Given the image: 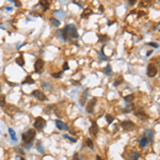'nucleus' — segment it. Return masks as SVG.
<instances>
[{"instance_id": "f257e3e1", "label": "nucleus", "mask_w": 160, "mask_h": 160, "mask_svg": "<svg viewBox=\"0 0 160 160\" xmlns=\"http://www.w3.org/2000/svg\"><path fill=\"white\" fill-rule=\"evenodd\" d=\"M35 138V129H29L27 132H25L22 135V140L25 143H31L33 139Z\"/></svg>"}, {"instance_id": "f03ea898", "label": "nucleus", "mask_w": 160, "mask_h": 160, "mask_svg": "<svg viewBox=\"0 0 160 160\" xmlns=\"http://www.w3.org/2000/svg\"><path fill=\"white\" fill-rule=\"evenodd\" d=\"M66 30H67V36H70L73 39L78 37V32H77V29L75 28V26H73V25L66 26Z\"/></svg>"}, {"instance_id": "7ed1b4c3", "label": "nucleus", "mask_w": 160, "mask_h": 160, "mask_svg": "<svg viewBox=\"0 0 160 160\" xmlns=\"http://www.w3.org/2000/svg\"><path fill=\"white\" fill-rule=\"evenodd\" d=\"M45 125H46V122H45V120H44L43 117L39 116V117L35 119V122H34V128H35V129L42 130Z\"/></svg>"}, {"instance_id": "20e7f679", "label": "nucleus", "mask_w": 160, "mask_h": 160, "mask_svg": "<svg viewBox=\"0 0 160 160\" xmlns=\"http://www.w3.org/2000/svg\"><path fill=\"white\" fill-rule=\"evenodd\" d=\"M158 73V69H157V66L154 64V63H149L148 66H147V75L149 77H155Z\"/></svg>"}, {"instance_id": "39448f33", "label": "nucleus", "mask_w": 160, "mask_h": 160, "mask_svg": "<svg viewBox=\"0 0 160 160\" xmlns=\"http://www.w3.org/2000/svg\"><path fill=\"white\" fill-rule=\"evenodd\" d=\"M43 67H44V61H43L42 59H37V60L35 61V63H34V69H35V73H37V74L42 73Z\"/></svg>"}, {"instance_id": "423d86ee", "label": "nucleus", "mask_w": 160, "mask_h": 160, "mask_svg": "<svg viewBox=\"0 0 160 160\" xmlns=\"http://www.w3.org/2000/svg\"><path fill=\"white\" fill-rule=\"evenodd\" d=\"M97 102V99L94 97V98H92L89 102H88V105H87V112L88 113H93L94 112V107H95V103Z\"/></svg>"}, {"instance_id": "0eeeda50", "label": "nucleus", "mask_w": 160, "mask_h": 160, "mask_svg": "<svg viewBox=\"0 0 160 160\" xmlns=\"http://www.w3.org/2000/svg\"><path fill=\"white\" fill-rule=\"evenodd\" d=\"M122 127L125 129V130H132L133 128H135V124H133L131 121H124V122H122Z\"/></svg>"}, {"instance_id": "6e6552de", "label": "nucleus", "mask_w": 160, "mask_h": 160, "mask_svg": "<svg viewBox=\"0 0 160 160\" xmlns=\"http://www.w3.org/2000/svg\"><path fill=\"white\" fill-rule=\"evenodd\" d=\"M32 95L34 96V97H36L39 100H46L47 99V97L45 96V94L43 93V92H41V91H39V90H35V91H33L32 92Z\"/></svg>"}, {"instance_id": "1a4fd4ad", "label": "nucleus", "mask_w": 160, "mask_h": 160, "mask_svg": "<svg viewBox=\"0 0 160 160\" xmlns=\"http://www.w3.org/2000/svg\"><path fill=\"white\" fill-rule=\"evenodd\" d=\"M90 133L93 137H96V135L98 133V125L95 122H92V126L90 127Z\"/></svg>"}, {"instance_id": "9d476101", "label": "nucleus", "mask_w": 160, "mask_h": 160, "mask_svg": "<svg viewBox=\"0 0 160 160\" xmlns=\"http://www.w3.org/2000/svg\"><path fill=\"white\" fill-rule=\"evenodd\" d=\"M56 125H57L58 129H60V130H68V126L65 123H63L62 121H60V120L56 121Z\"/></svg>"}, {"instance_id": "9b49d317", "label": "nucleus", "mask_w": 160, "mask_h": 160, "mask_svg": "<svg viewBox=\"0 0 160 160\" xmlns=\"http://www.w3.org/2000/svg\"><path fill=\"white\" fill-rule=\"evenodd\" d=\"M92 14H93V11H92L91 9H84L83 12H82V14H81V17L86 19V18H88V17H89L90 15H92Z\"/></svg>"}, {"instance_id": "f8f14e48", "label": "nucleus", "mask_w": 160, "mask_h": 160, "mask_svg": "<svg viewBox=\"0 0 160 160\" xmlns=\"http://www.w3.org/2000/svg\"><path fill=\"white\" fill-rule=\"evenodd\" d=\"M12 110H15V112H18V109L16 108L15 106H13V105H10V106H8L7 108H6V112L9 113V114H11V111H12Z\"/></svg>"}, {"instance_id": "ddd939ff", "label": "nucleus", "mask_w": 160, "mask_h": 160, "mask_svg": "<svg viewBox=\"0 0 160 160\" xmlns=\"http://www.w3.org/2000/svg\"><path fill=\"white\" fill-rule=\"evenodd\" d=\"M89 93V90L87 89V90H84V92H83V94H82V97H81V99H80V103H81V106H84V103H86V97H87V94Z\"/></svg>"}, {"instance_id": "4468645a", "label": "nucleus", "mask_w": 160, "mask_h": 160, "mask_svg": "<svg viewBox=\"0 0 160 160\" xmlns=\"http://www.w3.org/2000/svg\"><path fill=\"white\" fill-rule=\"evenodd\" d=\"M135 114H136L137 116H139V117H142V119H147L146 113H145L144 111H142V110H140V111H136V112H135Z\"/></svg>"}, {"instance_id": "2eb2a0df", "label": "nucleus", "mask_w": 160, "mask_h": 160, "mask_svg": "<svg viewBox=\"0 0 160 160\" xmlns=\"http://www.w3.org/2000/svg\"><path fill=\"white\" fill-rule=\"evenodd\" d=\"M9 133H10V136H11L12 140L16 142V141H17V138H16V135H15V131H14V129H12V128H9Z\"/></svg>"}, {"instance_id": "dca6fc26", "label": "nucleus", "mask_w": 160, "mask_h": 160, "mask_svg": "<svg viewBox=\"0 0 160 160\" xmlns=\"http://www.w3.org/2000/svg\"><path fill=\"white\" fill-rule=\"evenodd\" d=\"M40 4L44 8V11H47L48 8H49V1H43V0H41V1H40Z\"/></svg>"}, {"instance_id": "f3484780", "label": "nucleus", "mask_w": 160, "mask_h": 160, "mask_svg": "<svg viewBox=\"0 0 160 160\" xmlns=\"http://www.w3.org/2000/svg\"><path fill=\"white\" fill-rule=\"evenodd\" d=\"M16 63H17L19 66H23V65H25V61H23V58H22L21 55L16 59Z\"/></svg>"}, {"instance_id": "a211bd4d", "label": "nucleus", "mask_w": 160, "mask_h": 160, "mask_svg": "<svg viewBox=\"0 0 160 160\" xmlns=\"http://www.w3.org/2000/svg\"><path fill=\"white\" fill-rule=\"evenodd\" d=\"M145 133H146V136H147L148 140L152 142V141H153V138H154V132H153L152 130H146ZM147 138H146V139H147Z\"/></svg>"}, {"instance_id": "6ab92c4d", "label": "nucleus", "mask_w": 160, "mask_h": 160, "mask_svg": "<svg viewBox=\"0 0 160 160\" xmlns=\"http://www.w3.org/2000/svg\"><path fill=\"white\" fill-rule=\"evenodd\" d=\"M146 144H147V139H146V137H142V138L140 139V145H141V147H145Z\"/></svg>"}, {"instance_id": "aec40b11", "label": "nucleus", "mask_w": 160, "mask_h": 160, "mask_svg": "<svg viewBox=\"0 0 160 160\" xmlns=\"http://www.w3.org/2000/svg\"><path fill=\"white\" fill-rule=\"evenodd\" d=\"M22 83H23V84H25V83H29V84H33V83H34V80H33V79L31 78V76H28V77H27V78H26V80H25V81H23Z\"/></svg>"}, {"instance_id": "412c9836", "label": "nucleus", "mask_w": 160, "mask_h": 160, "mask_svg": "<svg viewBox=\"0 0 160 160\" xmlns=\"http://www.w3.org/2000/svg\"><path fill=\"white\" fill-rule=\"evenodd\" d=\"M123 76H119L117 78H116V80H115V81H114V87H117L119 84H121L122 82H123Z\"/></svg>"}, {"instance_id": "4be33fe9", "label": "nucleus", "mask_w": 160, "mask_h": 160, "mask_svg": "<svg viewBox=\"0 0 160 160\" xmlns=\"http://www.w3.org/2000/svg\"><path fill=\"white\" fill-rule=\"evenodd\" d=\"M50 22L53 25V26H55V27H59L60 26V21L57 19V18H50Z\"/></svg>"}, {"instance_id": "5701e85b", "label": "nucleus", "mask_w": 160, "mask_h": 160, "mask_svg": "<svg viewBox=\"0 0 160 160\" xmlns=\"http://www.w3.org/2000/svg\"><path fill=\"white\" fill-rule=\"evenodd\" d=\"M139 156H140L139 153H133V154L130 155V158H129L128 160H138V159H139Z\"/></svg>"}, {"instance_id": "b1692460", "label": "nucleus", "mask_w": 160, "mask_h": 160, "mask_svg": "<svg viewBox=\"0 0 160 160\" xmlns=\"http://www.w3.org/2000/svg\"><path fill=\"white\" fill-rule=\"evenodd\" d=\"M0 106L1 107L6 106V96L4 95H0Z\"/></svg>"}, {"instance_id": "393cba45", "label": "nucleus", "mask_w": 160, "mask_h": 160, "mask_svg": "<svg viewBox=\"0 0 160 160\" xmlns=\"http://www.w3.org/2000/svg\"><path fill=\"white\" fill-rule=\"evenodd\" d=\"M103 72H105V74H106V75H108V76H109V75H111V66H110V65H107Z\"/></svg>"}, {"instance_id": "a878e982", "label": "nucleus", "mask_w": 160, "mask_h": 160, "mask_svg": "<svg viewBox=\"0 0 160 160\" xmlns=\"http://www.w3.org/2000/svg\"><path fill=\"white\" fill-rule=\"evenodd\" d=\"M61 33H62V35H63L64 41H66V40H67V30H66V27H65V28L61 31Z\"/></svg>"}, {"instance_id": "bb28decb", "label": "nucleus", "mask_w": 160, "mask_h": 160, "mask_svg": "<svg viewBox=\"0 0 160 160\" xmlns=\"http://www.w3.org/2000/svg\"><path fill=\"white\" fill-rule=\"evenodd\" d=\"M87 145H88L91 149H93V148H94V144H93V142H92V140H91V139H87Z\"/></svg>"}, {"instance_id": "cd10ccee", "label": "nucleus", "mask_w": 160, "mask_h": 160, "mask_svg": "<svg viewBox=\"0 0 160 160\" xmlns=\"http://www.w3.org/2000/svg\"><path fill=\"white\" fill-rule=\"evenodd\" d=\"M106 119H107V122H108L109 124H111V123L113 122V116L110 115V114H107V115H106Z\"/></svg>"}, {"instance_id": "c85d7f7f", "label": "nucleus", "mask_w": 160, "mask_h": 160, "mask_svg": "<svg viewBox=\"0 0 160 160\" xmlns=\"http://www.w3.org/2000/svg\"><path fill=\"white\" fill-rule=\"evenodd\" d=\"M133 97H135V96H133V95L131 94V95H128V96H125V98H124V99H125V100H126L127 102H129V101H132V100H133Z\"/></svg>"}, {"instance_id": "c756f323", "label": "nucleus", "mask_w": 160, "mask_h": 160, "mask_svg": "<svg viewBox=\"0 0 160 160\" xmlns=\"http://www.w3.org/2000/svg\"><path fill=\"white\" fill-rule=\"evenodd\" d=\"M51 76H52L53 78H57V79H58V78H60V77L62 76V73H61V72H59V73H52Z\"/></svg>"}, {"instance_id": "7c9ffc66", "label": "nucleus", "mask_w": 160, "mask_h": 160, "mask_svg": "<svg viewBox=\"0 0 160 160\" xmlns=\"http://www.w3.org/2000/svg\"><path fill=\"white\" fill-rule=\"evenodd\" d=\"M36 147H37L39 152H41V153H43V152H44V149H43V147H42V145H41V143H40V142H37V145H36Z\"/></svg>"}, {"instance_id": "2f4dec72", "label": "nucleus", "mask_w": 160, "mask_h": 160, "mask_svg": "<svg viewBox=\"0 0 160 160\" xmlns=\"http://www.w3.org/2000/svg\"><path fill=\"white\" fill-rule=\"evenodd\" d=\"M147 45H149V46H153V47H155V48H158V47H159V45H158L157 43H153V42H152V43H148Z\"/></svg>"}, {"instance_id": "473e14b6", "label": "nucleus", "mask_w": 160, "mask_h": 160, "mask_svg": "<svg viewBox=\"0 0 160 160\" xmlns=\"http://www.w3.org/2000/svg\"><path fill=\"white\" fill-rule=\"evenodd\" d=\"M63 69H64V70H67V69H68V63H67V62H64V64H63Z\"/></svg>"}, {"instance_id": "72a5a7b5", "label": "nucleus", "mask_w": 160, "mask_h": 160, "mask_svg": "<svg viewBox=\"0 0 160 160\" xmlns=\"http://www.w3.org/2000/svg\"><path fill=\"white\" fill-rule=\"evenodd\" d=\"M63 137H64V138H66L67 140H69V141H72V142H75V141H76L75 139H73V138H70V137H68V136H66V135H64Z\"/></svg>"}, {"instance_id": "f704fd0d", "label": "nucleus", "mask_w": 160, "mask_h": 160, "mask_svg": "<svg viewBox=\"0 0 160 160\" xmlns=\"http://www.w3.org/2000/svg\"><path fill=\"white\" fill-rule=\"evenodd\" d=\"M99 57H100L101 59H103V60H108V58H107L106 56H103V55H102L101 52H99Z\"/></svg>"}, {"instance_id": "c9c22d12", "label": "nucleus", "mask_w": 160, "mask_h": 160, "mask_svg": "<svg viewBox=\"0 0 160 160\" xmlns=\"http://www.w3.org/2000/svg\"><path fill=\"white\" fill-rule=\"evenodd\" d=\"M14 3H15V6H16V7H18V8H19V7H21V2L17 1V0H15V2H14Z\"/></svg>"}, {"instance_id": "e433bc0d", "label": "nucleus", "mask_w": 160, "mask_h": 160, "mask_svg": "<svg viewBox=\"0 0 160 160\" xmlns=\"http://www.w3.org/2000/svg\"><path fill=\"white\" fill-rule=\"evenodd\" d=\"M73 160H79V156H78V154H75V155H74Z\"/></svg>"}, {"instance_id": "4c0bfd02", "label": "nucleus", "mask_w": 160, "mask_h": 160, "mask_svg": "<svg viewBox=\"0 0 160 160\" xmlns=\"http://www.w3.org/2000/svg\"><path fill=\"white\" fill-rule=\"evenodd\" d=\"M55 13H56V14H58V15H61V16H62V17H63V16H64V15H65V14H64V13H63V12H58V11H56V12H55Z\"/></svg>"}, {"instance_id": "58836bf2", "label": "nucleus", "mask_w": 160, "mask_h": 160, "mask_svg": "<svg viewBox=\"0 0 160 160\" xmlns=\"http://www.w3.org/2000/svg\"><path fill=\"white\" fill-rule=\"evenodd\" d=\"M30 147H31V143H28L25 145V148H30Z\"/></svg>"}, {"instance_id": "ea45409f", "label": "nucleus", "mask_w": 160, "mask_h": 160, "mask_svg": "<svg viewBox=\"0 0 160 160\" xmlns=\"http://www.w3.org/2000/svg\"><path fill=\"white\" fill-rule=\"evenodd\" d=\"M147 4H149V2H141L140 3V6H147Z\"/></svg>"}, {"instance_id": "a19ab883", "label": "nucleus", "mask_w": 160, "mask_h": 160, "mask_svg": "<svg viewBox=\"0 0 160 160\" xmlns=\"http://www.w3.org/2000/svg\"><path fill=\"white\" fill-rule=\"evenodd\" d=\"M43 87H44V88H48V89H49V84H48V83H43Z\"/></svg>"}, {"instance_id": "79ce46f5", "label": "nucleus", "mask_w": 160, "mask_h": 160, "mask_svg": "<svg viewBox=\"0 0 160 160\" xmlns=\"http://www.w3.org/2000/svg\"><path fill=\"white\" fill-rule=\"evenodd\" d=\"M135 3H136L135 0H131V1H129V4H131V6H132V4H135Z\"/></svg>"}, {"instance_id": "37998d69", "label": "nucleus", "mask_w": 160, "mask_h": 160, "mask_svg": "<svg viewBox=\"0 0 160 160\" xmlns=\"http://www.w3.org/2000/svg\"><path fill=\"white\" fill-rule=\"evenodd\" d=\"M96 160H102V159L100 158V156H96Z\"/></svg>"}, {"instance_id": "c03bdc74", "label": "nucleus", "mask_w": 160, "mask_h": 160, "mask_svg": "<svg viewBox=\"0 0 160 160\" xmlns=\"http://www.w3.org/2000/svg\"><path fill=\"white\" fill-rule=\"evenodd\" d=\"M150 53H152V51H150V50H149V51H147V52H146V56H149Z\"/></svg>"}, {"instance_id": "a18cd8bd", "label": "nucleus", "mask_w": 160, "mask_h": 160, "mask_svg": "<svg viewBox=\"0 0 160 160\" xmlns=\"http://www.w3.org/2000/svg\"><path fill=\"white\" fill-rule=\"evenodd\" d=\"M102 9H103V8H102V6H100V7H99V10H100V12H102V11H103Z\"/></svg>"}, {"instance_id": "49530a36", "label": "nucleus", "mask_w": 160, "mask_h": 160, "mask_svg": "<svg viewBox=\"0 0 160 160\" xmlns=\"http://www.w3.org/2000/svg\"><path fill=\"white\" fill-rule=\"evenodd\" d=\"M18 160H26L25 158H18Z\"/></svg>"}, {"instance_id": "de8ad7c7", "label": "nucleus", "mask_w": 160, "mask_h": 160, "mask_svg": "<svg viewBox=\"0 0 160 160\" xmlns=\"http://www.w3.org/2000/svg\"><path fill=\"white\" fill-rule=\"evenodd\" d=\"M0 93H1V84H0Z\"/></svg>"}]
</instances>
